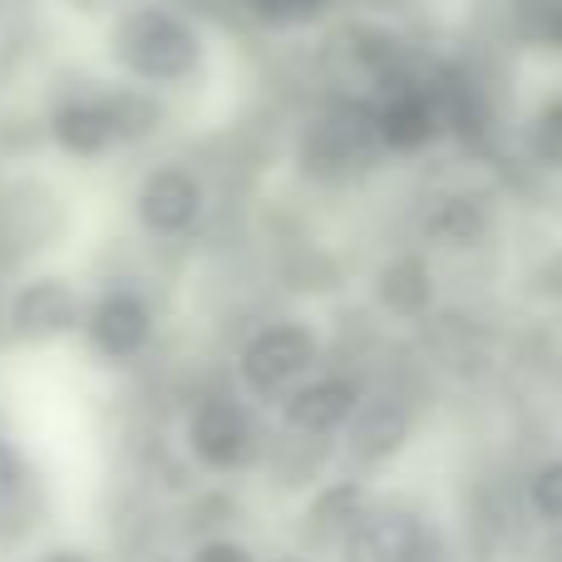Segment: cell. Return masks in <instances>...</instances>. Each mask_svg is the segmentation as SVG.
<instances>
[{"label":"cell","instance_id":"1","mask_svg":"<svg viewBox=\"0 0 562 562\" xmlns=\"http://www.w3.org/2000/svg\"><path fill=\"white\" fill-rule=\"evenodd\" d=\"M164 119H168L164 94H154L144 85H128V79H69L45 99L40 128H45L55 154L75 158V164H104V158L124 154V148L148 144L164 128Z\"/></svg>","mask_w":562,"mask_h":562},{"label":"cell","instance_id":"2","mask_svg":"<svg viewBox=\"0 0 562 562\" xmlns=\"http://www.w3.org/2000/svg\"><path fill=\"white\" fill-rule=\"evenodd\" d=\"M109 65L119 69V79L144 85L154 94H173L207 75L213 65V45L207 30L188 15L173 0H124L109 20Z\"/></svg>","mask_w":562,"mask_h":562},{"label":"cell","instance_id":"3","mask_svg":"<svg viewBox=\"0 0 562 562\" xmlns=\"http://www.w3.org/2000/svg\"><path fill=\"white\" fill-rule=\"evenodd\" d=\"M296 173L316 188H346L380 164L370 94H336L296 128Z\"/></svg>","mask_w":562,"mask_h":562},{"label":"cell","instance_id":"4","mask_svg":"<svg viewBox=\"0 0 562 562\" xmlns=\"http://www.w3.org/2000/svg\"><path fill=\"white\" fill-rule=\"evenodd\" d=\"M183 454L207 479H243L267 459L257 405L237 390H203L183 415Z\"/></svg>","mask_w":562,"mask_h":562},{"label":"cell","instance_id":"5","mask_svg":"<svg viewBox=\"0 0 562 562\" xmlns=\"http://www.w3.org/2000/svg\"><path fill=\"white\" fill-rule=\"evenodd\" d=\"M326 366V340L311 321L301 316H281L267 326L247 330V340L233 356V375H237V395L252 405H277L286 390H296L306 375Z\"/></svg>","mask_w":562,"mask_h":562},{"label":"cell","instance_id":"6","mask_svg":"<svg viewBox=\"0 0 562 562\" xmlns=\"http://www.w3.org/2000/svg\"><path fill=\"white\" fill-rule=\"evenodd\" d=\"M79 340L99 366H134L154 350L158 340V306L144 286L134 281H109L94 296H85L79 316Z\"/></svg>","mask_w":562,"mask_h":562},{"label":"cell","instance_id":"7","mask_svg":"<svg viewBox=\"0 0 562 562\" xmlns=\"http://www.w3.org/2000/svg\"><path fill=\"white\" fill-rule=\"evenodd\" d=\"M207 207H213L207 178L183 158H164V164L144 168L134 193H128L134 227L154 243H188L207 223Z\"/></svg>","mask_w":562,"mask_h":562},{"label":"cell","instance_id":"8","mask_svg":"<svg viewBox=\"0 0 562 562\" xmlns=\"http://www.w3.org/2000/svg\"><path fill=\"white\" fill-rule=\"evenodd\" d=\"M69 233V207L55 183L35 173L0 178V272L25 267L59 247Z\"/></svg>","mask_w":562,"mask_h":562},{"label":"cell","instance_id":"9","mask_svg":"<svg viewBox=\"0 0 562 562\" xmlns=\"http://www.w3.org/2000/svg\"><path fill=\"white\" fill-rule=\"evenodd\" d=\"M79 316H85V291L65 272H25L5 291L0 330H5L10 346L40 350L79 336Z\"/></svg>","mask_w":562,"mask_h":562},{"label":"cell","instance_id":"10","mask_svg":"<svg viewBox=\"0 0 562 562\" xmlns=\"http://www.w3.org/2000/svg\"><path fill=\"white\" fill-rule=\"evenodd\" d=\"M336 445H340V459H346V474H360V479L385 474L415 445V405L405 395H395V390H366L356 415L336 435Z\"/></svg>","mask_w":562,"mask_h":562},{"label":"cell","instance_id":"11","mask_svg":"<svg viewBox=\"0 0 562 562\" xmlns=\"http://www.w3.org/2000/svg\"><path fill=\"white\" fill-rule=\"evenodd\" d=\"M336 562H449V558H445V533L419 508L375 498L366 508V518L336 543Z\"/></svg>","mask_w":562,"mask_h":562},{"label":"cell","instance_id":"12","mask_svg":"<svg viewBox=\"0 0 562 562\" xmlns=\"http://www.w3.org/2000/svg\"><path fill=\"white\" fill-rule=\"evenodd\" d=\"M370 119H375V144L385 158H419L435 144H445V119H439L435 94H429V65L419 75L375 89Z\"/></svg>","mask_w":562,"mask_h":562},{"label":"cell","instance_id":"13","mask_svg":"<svg viewBox=\"0 0 562 562\" xmlns=\"http://www.w3.org/2000/svg\"><path fill=\"white\" fill-rule=\"evenodd\" d=\"M360 395H366L360 375L321 366L316 375H306L296 390H286V395L277 400V419H281L286 435L326 439V445H336V435L346 429V419L356 415Z\"/></svg>","mask_w":562,"mask_h":562},{"label":"cell","instance_id":"14","mask_svg":"<svg viewBox=\"0 0 562 562\" xmlns=\"http://www.w3.org/2000/svg\"><path fill=\"white\" fill-rule=\"evenodd\" d=\"M330 45L340 49V59L350 65V75H356L360 85H370V94L425 69L419 49L409 45L395 25H385V20H375V15H360V20L336 25V40H330Z\"/></svg>","mask_w":562,"mask_h":562},{"label":"cell","instance_id":"15","mask_svg":"<svg viewBox=\"0 0 562 562\" xmlns=\"http://www.w3.org/2000/svg\"><path fill=\"white\" fill-rule=\"evenodd\" d=\"M494 227H498L494 203L484 193H474V188H445V193L425 198V207H419V237L435 252H454V257L484 252L494 243Z\"/></svg>","mask_w":562,"mask_h":562},{"label":"cell","instance_id":"16","mask_svg":"<svg viewBox=\"0 0 562 562\" xmlns=\"http://www.w3.org/2000/svg\"><path fill=\"white\" fill-rule=\"evenodd\" d=\"M429 94H435V109L445 119V138H454L464 148H479L494 138V99H488L484 79L469 65H459V59L429 65Z\"/></svg>","mask_w":562,"mask_h":562},{"label":"cell","instance_id":"17","mask_svg":"<svg viewBox=\"0 0 562 562\" xmlns=\"http://www.w3.org/2000/svg\"><path fill=\"white\" fill-rule=\"evenodd\" d=\"M370 504H375V484H370V479L346 474V469L336 474V469H330L326 479L311 484L306 504H301V533L316 548H336L340 538L366 518Z\"/></svg>","mask_w":562,"mask_h":562},{"label":"cell","instance_id":"18","mask_svg":"<svg viewBox=\"0 0 562 562\" xmlns=\"http://www.w3.org/2000/svg\"><path fill=\"white\" fill-rule=\"evenodd\" d=\"M45 524V484L30 454L0 429V553L30 543V533Z\"/></svg>","mask_w":562,"mask_h":562},{"label":"cell","instance_id":"19","mask_svg":"<svg viewBox=\"0 0 562 562\" xmlns=\"http://www.w3.org/2000/svg\"><path fill=\"white\" fill-rule=\"evenodd\" d=\"M370 301H375L390 321H405V326L425 321L439 301V277H435V267H429V257L419 252V247L390 252L385 262L375 267V277H370Z\"/></svg>","mask_w":562,"mask_h":562},{"label":"cell","instance_id":"20","mask_svg":"<svg viewBox=\"0 0 562 562\" xmlns=\"http://www.w3.org/2000/svg\"><path fill=\"white\" fill-rule=\"evenodd\" d=\"M524 154L538 173L562 178V89L543 94L524 119Z\"/></svg>","mask_w":562,"mask_h":562},{"label":"cell","instance_id":"21","mask_svg":"<svg viewBox=\"0 0 562 562\" xmlns=\"http://www.w3.org/2000/svg\"><path fill=\"white\" fill-rule=\"evenodd\" d=\"M524 514L548 533H562V449L538 459L524 479Z\"/></svg>","mask_w":562,"mask_h":562},{"label":"cell","instance_id":"22","mask_svg":"<svg viewBox=\"0 0 562 562\" xmlns=\"http://www.w3.org/2000/svg\"><path fill=\"white\" fill-rule=\"evenodd\" d=\"M237 498H233V488L223 484V479H213V488H203V494L188 504V514H183V528H188V538H213V533H233V524H237Z\"/></svg>","mask_w":562,"mask_h":562},{"label":"cell","instance_id":"23","mask_svg":"<svg viewBox=\"0 0 562 562\" xmlns=\"http://www.w3.org/2000/svg\"><path fill=\"white\" fill-rule=\"evenodd\" d=\"M514 30L524 45L562 49V0H514Z\"/></svg>","mask_w":562,"mask_h":562},{"label":"cell","instance_id":"24","mask_svg":"<svg viewBox=\"0 0 562 562\" xmlns=\"http://www.w3.org/2000/svg\"><path fill=\"white\" fill-rule=\"evenodd\" d=\"M326 5L330 0H247V10H252L257 20H267V25H306V20H316Z\"/></svg>","mask_w":562,"mask_h":562},{"label":"cell","instance_id":"25","mask_svg":"<svg viewBox=\"0 0 562 562\" xmlns=\"http://www.w3.org/2000/svg\"><path fill=\"white\" fill-rule=\"evenodd\" d=\"M188 562H257V553L237 533H213L188 548Z\"/></svg>","mask_w":562,"mask_h":562},{"label":"cell","instance_id":"26","mask_svg":"<svg viewBox=\"0 0 562 562\" xmlns=\"http://www.w3.org/2000/svg\"><path fill=\"white\" fill-rule=\"evenodd\" d=\"M528 286H533L538 296H548V301H562V247H553V252L528 272Z\"/></svg>","mask_w":562,"mask_h":562},{"label":"cell","instance_id":"27","mask_svg":"<svg viewBox=\"0 0 562 562\" xmlns=\"http://www.w3.org/2000/svg\"><path fill=\"white\" fill-rule=\"evenodd\" d=\"M30 562H99V553H89V548H79V543H49Z\"/></svg>","mask_w":562,"mask_h":562},{"label":"cell","instance_id":"28","mask_svg":"<svg viewBox=\"0 0 562 562\" xmlns=\"http://www.w3.org/2000/svg\"><path fill=\"white\" fill-rule=\"evenodd\" d=\"M69 5H75V10H109V5H114L119 10V0H69Z\"/></svg>","mask_w":562,"mask_h":562},{"label":"cell","instance_id":"29","mask_svg":"<svg viewBox=\"0 0 562 562\" xmlns=\"http://www.w3.org/2000/svg\"><path fill=\"white\" fill-rule=\"evenodd\" d=\"M272 562H311V558H296V553H281V558H272Z\"/></svg>","mask_w":562,"mask_h":562},{"label":"cell","instance_id":"30","mask_svg":"<svg viewBox=\"0 0 562 562\" xmlns=\"http://www.w3.org/2000/svg\"><path fill=\"white\" fill-rule=\"evenodd\" d=\"M558 409H562V380H558Z\"/></svg>","mask_w":562,"mask_h":562},{"label":"cell","instance_id":"31","mask_svg":"<svg viewBox=\"0 0 562 562\" xmlns=\"http://www.w3.org/2000/svg\"><path fill=\"white\" fill-rule=\"evenodd\" d=\"M148 562H173V558H148Z\"/></svg>","mask_w":562,"mask_h":562},{"label":"cell","instance_id":"32","mask_svg":"<svg viewBox=\"0 0 562 562\" xmlns=\"http://www.w3.org/2000/svg\"><path fill=\"white\" fill-rule=\"evenodd\" d=\"M558 548H562V533H558Z\"/></svg>","mask_w":562,"mask_h":562}]
</instances>
